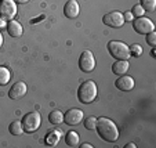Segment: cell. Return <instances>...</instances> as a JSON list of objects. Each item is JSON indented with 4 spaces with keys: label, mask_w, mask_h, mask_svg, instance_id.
I'll list each match as a JSON object with an SVG mask.
<instances>
[{
    "label": "cell",
    "mask_w": 156,
    "mask_h": 148,
    "mask_svg": "<svg viewBox=\"0 0 156 148\" xmlns=\"http://www.w3.org/2000/svg\"><path fill=\"white\" fill-rule=\"evenodd\" d=\"M130 64L127 60H118L112 65V72L118 76H122V75H126V72L129 71Z\"/></svg>",
    "instance_id": "obj_15"
},
{
    "label": "cell",
    "mask_w": 156,
    "mask_h": 148,
    "mask_svg": "<svg viewBox=\"0 0 156 148\" xmlns=\"http://www.w3.org/2000/svg\"><path fill=\"white\" fill-rule=\"evenodd\" d=\"M9 130H10V133L14 134V136H21V134L24 133V128H22V123H21V121L12 122V123L9 126Z\"/></svg>",
    "instance_id": "obj_19"
},
{
    "label": "cell",
    "mask_w": 156,
    "mask_h": 148,
    "mask_svg": "<svg viewBox=\"0 0 156 148\" xmlns=\"http://www.w3.org/2000/svg\"><path fill=\"white\" fill-rule=\"evenodd\" d=\"M15 3H21V4H25V3H28L29 0H14Z\"/></svg>",
    "instance_id": "obj_29"
},
{
    "label": "cell",
    "mask_w": 156,
    "mask_h": 148,
    "mask_svg": "<svg viewBox=\"0 0 156 148\" xmlns=\"http://www.w3.org/2000/svg\"><path fill=\"white\" fill-rule=\"evenodd\" d=\"M80 147H82V148H93V145L90 144V143H84V144H82Z\"/></svg>",
    "instance_id": "obj_27"
},
{
    "label": "cell",
    "mask_w": 156,
    "mask_h": 148,
    "mask_svg": "<svg viewBox=\"0 0 156 148\" xmlns=\"http://www.w3.org/2000/svg\"><path fill=\"white\" fill-rule=\"evenodd\" d=\"M147 43L151 46V47H155L156 46V32L155 31H152V32L147 33Z\"/></svg>",
    "instance_id": "obj_24"
},
{
    "label": "cell",
    "mask_w": 156,
    "mask_h": 148,
    "mask_svg": "<svg viewBox=\"0 0 156 148\" xmlns=\"http://www.w3.org/2000/svg\"><path fill=\"white\" fill-rule=\"evenodd\" d=\"M129 49H130V54H131V56H134V57H140L142 54V47L140 45H137V43L131 45Z\"/></svg>",
    "instance_id": "obj_22"
},
{
    "label": "cell",
    "mask_w": 156,
    "mask_h": 148,
    "mask_svg": "<svg viewBox=\"0 0 156 148\" xmlns=\"http://www.w3.org/2000/svg\"><path fill=\"white\" fill-rule=\"evenodd\" d=\"M79 68L82 69L83 72L88 74V72L94 71L95 68V58L94 54L90 50H84L79 57Z\"/></svg>",
    "instance_id": "obj_7"
},
{
    "label": "cell",
    "mask_w": 156,
    "mask_h": 148,
    "mask_svg": "<svg viewBox=\"0 0 156 148\" xmlns=\"http://www.w3.org/2000/svg\"><path fill=\"white\" fill-rule=\"evenodd\" d=\"M97 85L94 80H84L77 89V98L83 104H90L97 97Z\"/></svg>",
    "instance_id": "obj_2"
},
{
    "label": "cell",
    "mask_w": 156,
    "mask_h": 148,
    "mask_svg": "<svg viewBox=\"0 0 156 148\" xmlns=\"http://www.w3.org/2000/svg\"><path fill=\"white\" fill-rule=\"evenodd\" d=\"M102 22L111 28H120L124 24V18L120 11H111L104 15Z\"/></svg>",
    "instance_id": "obj_8"
},
{
    "label": "cell",
    "mask_w": 156,
    "mask_h": 148,
    "mask_svg": "<svg viewBox=\"0 0 156 148\" xmlns=\"http://www.w3.org/2000/svg\"><path fill=\"white\" fill-rule=\"evenodd\" d=\"M61 136H62V132L59 129H51V130H48L47 136L44 137V141H46V144L48 147H54V145L58 144Z\"/></svg>",
    "instance_id": "obj_14"
},
{
    "label": "cell",
    "mask_w": 156,
    "mask_h": 148,
    "mask_svg": "<svg viewBox=\"0 0 156 148\" xmlns=\"http://www.w3.org/2000/svg\"><path fill=\"white\" fill-rule=\"evenodd\" d=\"M137 144L136 143H129V144H126V148H136Z\"/></svg>",
    "instance_id": "obj_28"
},
{
    "label": "cell",
    "mask_w": 156,
    "mask_h": 148,
    "mask_svg": "<svg viewBox=\"0 0 156 148\" xmlns=\"http://www.w3.org/2000/svg\"><path fill=\"white\" fill-rule=\"evenodd\" d=\"M11 79V72L7 67L0 65V86H6Z\"/></svg>",
    "instance_id": "obj_17"
},
{
    "label": "cell",
    "mask_w": 156,
    "mask_h": 148,
    "mask_svg": "<svg viewBox=\"0 0 156 148\" xmlns=\"http://www.w3.org/2000/svg\"><path fill=\"white\" fill-rule=\"evenodd\" d=\"M7 33H9L10 36H12V38H20V36L24 33V28H22V25H21L20 22L11 20L7 22Z\"/></svg>",
    "instance_id": "obj_13"
},
{
    "label": "cell",
    "mask_w": 156,
    "mask_h": 148,
    "mask_svg": "<svg viewBox=\"0 0 156 148\" xmlns=\"http://www.w3.org/2000/svg\"><path fill=\"white\" fill-rule=\"evenodd\" d=\"M131 14L136 15L137 18H138V17H144V15H145V10L141 7V4H136V6L133 7V10H131Z\"/></svg>",
    "instance_id": "obj_23"
},
{
    "label": "cell",
    "mask_w": 156,
    "mask_h": 148,
    "mask_svg": "<svg viewBox=\"0 0 156 148\" xmlns=\"http://www.w3.org/2000/svg\"><path fill=\"white\" fill-rule=\"evenodd\" d=\"M155 54H156V51H155V47H152V51H151V57H153V58H155Z\"/></svg>",
    "instance_id": "obj_30"
},
{
    "label": "cell",
    "mask_w": 156,
    "mask_h": 148,
    "mask_svg": "<svg viewBox=\"0 0 156 148\" xmlns=\"http://www.w3.org/2000/svg\"><path fill=\"white\" fill-rule=\"evenodd\" d=\"M79 13H80V6H79V3H77L76 0H68V2L65 3L64 14H65L66 18L73 20V18H76L77 15H79Z\"/></svg>",
    "instance_id": "obj_12"
},
{
    "label": "cell",
    "mask_w": 156,
    "mask_h": 148,
    "mask_svg": "<svg viewBox=\"0 0 156 148\" xmlns=\"http://www.w3.org/2000/svg\"><path fill=\"white\" fill-rule=\"evenodd\" d=\"M98 132V136L106 143H115L119 139V130L115 122L111 121L109 118H97V126H95Z\"/></svg>",
    "instance_id": "obj_1"
},
{
    "label": "cell",
    "mask_w": 156,
    "mask_h": 148,
    "mask_svg": "<svg viewBox=\"0 0 156 148\" xmlns=\"http://www.w3.org/2000/svg\"><path fill=\"white\" fill-rule=\"evenodd\" d=\"M65 143H66V145H69V147H77L79 145V133L77 132H68L66 133V136H65Z\"/></svg>",
    "instance_id": "obj_16"
},
{
    "label": "cell",
    "mask_w": 156,
    "mask_h": 148,
    "mask_svg": "<svg viewBox=\"0 0 156 148\" xmlns=\"http://www.w3.org/2000/svg\"><path fill=\"white\" fill-rule=\"evenodd\" d=\"M27 90H28V87L24 82H17V83H14L11 86V89H10L9 97L11 98V100H21V98L27 94Z\"/></svg>",
    "instance_id": "obj_11"
},
{
    "label": "cell",
    "mask_w": 156,
    "mask_h": 148,
    "mask_svg": "<svg viewBox=\"0 0 156 148\" xmlns=\"http://www.w3.org/2000/svg\"><path fill=\"white\" fill-rule=\"evenodd\" d=\"M108 51L109 54L116 60H129L131 57L130 49L126 43L119 40H111L108 43Z\"/></svg>",
    "instance_id": "obj_3"
},
{
    "label": "cell",
    "mask_w": 156,
    "mask_h": 148,
    "mask_svg": "<svg viewBox=\"0 0 156 148\" xmlns=\"http://www.w3.org/2000/svg\"><path fill=\"white\" fill-rule=\"evenodd\" d=\"M133 21H134L133 22V28L140 35H147V33L155 31V24H153L152 20H149V18L138 17L137 20H133Z\"/></svg>",
    "instance_id": "obj_6"
},
{
    "label": "cell",
    "mask_w": 156,
    "mask_h": 148,
    "mask_svg": "<svg viewBox=\"0 0 156 148\" xmlns=\"http://www.w3.org/2000/svg\"><path fill=\"white\" fill-rule=\"evenodd\" d=\"M48 121L51 122L53 125H59V123H64V114L58 110H54L50 112L48 115Z\"/></svg>",
    "instance_id": "obj_18"
},
{
    "label": "cell",
    "mask_w": 156,
    "mask_h": 148,
    "mask_svg": "<svg viewBox=\"0 0 156 148\" xmlns=\"http://www.w3.org/2000/svg\"><path fill=\"white\" fill-rule=\"evenodd\" d=\"M95 126H97V118L95 116H88L84 121V128L87 130H94Z\"/></svg>",
    "instance_id": "obj_21"
},
{
    "label": "cell",
    "mask_w": 156,
    "mask_h": 148,
    "mask_svg": "<svg viewBox=\"0 0 156 148\" xmlns=\"http://www.w3.org/2000/svg\"><path fill=\"white\" fill-rule=\"evenodd\" d=\"M115 86L118 87L119 90H122V92H130V90L134 89L136 82H134V78L127 76V75H122L120 78L116 79Z\"/></svg>",
    "instance_id": "obj_10"
},
{
    "label": "cell",
    "mask_w": 156,
    "mask_h": 148,
    "mask_svg": "<svg viewBox=\"0 0 156 148\" xmlns=\"http://www.w3.org/2000/svg\"><path fill=\"white\" fill-rule=\"evenodd\" d=\"M21 123H22V128H24V133H35L40 128L41 116L37 111H32V112L25 114Z\"/></svg>",
    "instance_id": "obj_4"
},
{
    "label": "cell",
    "mask_w": 156,
    "mask_h": 148,
    "mask_svg": "<svg viewBox=\"0 0 156 148\" xmlns=\"http://www.w3.org/2000/svg\"><path fill=\"white\" fill-rule=\"evenodd\" d=\"M83 118H84V114H83L82 110L72 108L64 115V123L69 125V126H76L83 121Z\"/></svg>",
    "instance_id": "obj_9"
},
{
    "label": "cell",
    "mask_w": 156,
    "mask_h": 148,
    "mask_svg": "<svg viewBox=\"0 0 156 148\" xmlns=\"http://www.w3.org/2000/svg\"><path fill=\"white\" fill-rule=\"evenodd\" d=\"M3 28H7V21L0 18V29H3Z\"/></svg>",
    "instance_id": "obj_26"
},
{
    "label": "cell",
    "mask_w": 156,
    "mask_h": 148,
    "mask_svg": "<svg viewBox=\"0 0 156 148\" xmlns=\"http://www.w3.org/2000/svg\"><path fill=\"white\" fill-rule=\"evenodd\" d=\"M3 35H2V32H0V47H2V45H3Z\"/></svg>",
    "instance_id": "obj_31"
},
{
    "label": "cell",
    "mask_w": 156,
    "mask_h": 148,
    "mask_svg": "<svg viewBox=\"0 0 156 148\" xmlns=\"http://www.w3.org/2000/svg\"><path fill=\"white\" fill-rule=\"evenodd\" d=\"M17 3L14 0H2L0 2V18L11 21L17 15Z\"/></svg>",
    "instance_id": "obj_5"
},
{
    "label": "cell",
    "mask_w": 156,
    "mask_h": 148,
    "mask_svg": "<svg viewBox=\"0 0 156 148\" xmlns=\"http://www.w3.org/2000/svg\"><path fill=\"white\" fill-rule=\"evenodd\" d=\"M141 7L145 11H155L156 9V0H140Z\"/></svg>",
    "instance_id": "obj_20"
},
{
    "label": "cell",
    "mask_w": 156,
    "mask_h": 148,
    "mask_svg": "<svg viewBox=\"0 0 156 148\" xmlns=\"http://www.w3.org/2000/svg\"><path fill=\"white\" fill-rule=\"evenodd\" d=\"M123 18H124V22H133V20H134V15L131 14V11H126L123 14Z\"/></svg>",
    "instance_id": "obj_25"
}]
</instances>
